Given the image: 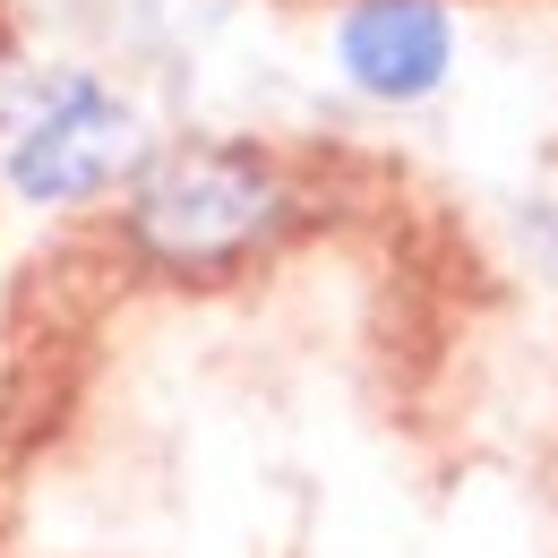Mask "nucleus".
<instances>
[{"mask_svg":"<svg viewBox=\"0 0 558 558\" xmlns=\"http://www.w3.org/2000/svg\"><path fill=\"white\" fill-rule=\"evenodd\" d=\"M283 172L258 146H223V138H190L163 146L138 163L130 190V241L172 276H215L250 250H267L283 232Z\"/></svg>","mask_w":558,"mask_h":558,"instance_id":"1","label":"nucleus"},{"mask_svg":"<svg viewBox=\"0 0 558 558\" xmlns=\"http://www.w3.org/2000/svg\"><path fill=\"white\" fill-rule=\"evenodd\" d=\"M146 146H138V112L121 104V95H104V86H61L26 130L9 146V181H17V198H35V207H77V198H95V190H112L121 172H138Z\"/></svg>","mask_w":558,"mask_h":558,"instance_id":"2","label":"nucleus"},{"mask_svg":"<svg viewBox=\"0 0 558 558\" xmlns=\"http://www.w3.org/2000/svg\"><path fill=\"white\" fill-rule=\"evenodd\" d=\"M336 61L369 104H421L456 70V26L438 0H352L336 26Z\"/></svg>","mask_w":558,"mask_h":558,"instance_id":"3","label":"nucleus"}]
</instances>
